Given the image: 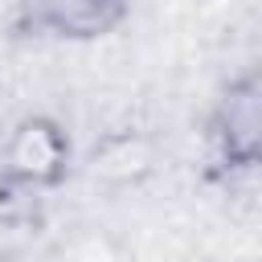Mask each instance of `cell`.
I'll return each instance as SVG.
<instances>
[{
	"mask_svg": "<svg viewBox=\"0 0 262 262\" xmlns=\"http://www.w3.org/2000/svg\"><path fill=\"white\" fill-rule=\"evenodd\" d=\"M127 16H131L127 0H29L20 29L57 41H98L111 37Z\"/></svg>",
	"mask_w": 262,
	"mask_h": 262,
	"instance_id": "obj_3",
	"label": "cell"
},
{
	"mask_svg": "<svg viewBox=\"0 0 262 262\" xmlns=\"http://www.w3.org/2000/svg\"><path fill=\"white\" fill-rule=\"evenodd\" d=\"M0 262H20V258H16V254H12L8 246H0Z\"/></svg>",
	"mask_w": 262,
	"mask_h": 262,
	"instance_id": "obj_5",
	"label": "cell"
},
{
	"mask_svg": "<svg viewBox=\"0 0 262 262\" xmlns=\"http://www.w3.org/2000/svg\"><path fill=\"white\" fill-rule=\"evenodd\" d=\"M74 139L61 119L33 111L20 115L0 143V180L25 192H53L74 176Z\"/></svg>",
	"mask_w": 262,
	"mask_h": 262,
	"instance_id": "obj_1",
	"label": "cell"
},
{
	"mask_svg": "<svg viewBox=\"0 0 262 262\" xmlns=\"http://www.w3.org/2000/svg\"><path fill=\"white\" fill-rule=\"evenodd\" d=\"M82 172L102 188H139L156 172V147L143 131L115 127V131H102L90 143V151L82 160Z\"/></svg>",
	"mask_w": 262,
	"mask_h": 262,
	"instance_id": "obj_4",
	"label": "cell"
},
{
	"mask_svg": "<svg viewBox=\"0 0 262 262\" xmlns=\"http://www.w3.org/2000/svg\"><path fill=\"white\" fill-rule=\"evenodd\" d=\"M209 151L221 172H250L262 160V82L258 74L233 78L209 115Z\"/></svg>",
	"mask_w": 262,
	"mask_h": 262,
	"instance_id": "obj_2",
	"label": "cell"
}]
</instances>
